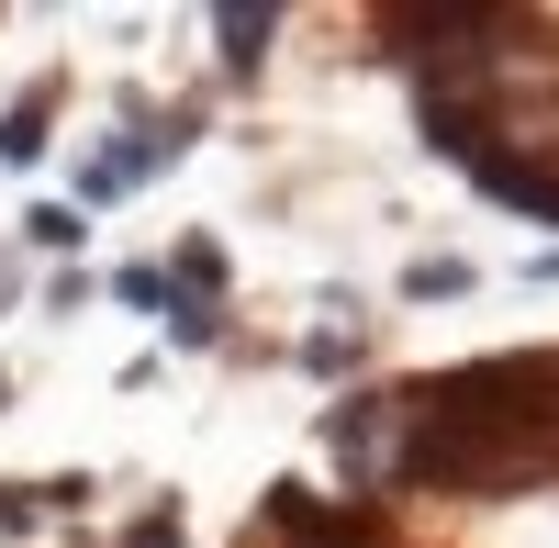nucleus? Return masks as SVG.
<instances>
[{"instance_id":"obj_5","label":"nucleus","mask_w":559,"mask_h":548,"mask_svg":"<svg viewBox=\"0 0 559 548\" xmlns=\"http://www.w3.org/2000/svg\"><path fill=\"white\" fill-rule=\"evenodd\" d=\"M471 291V258H414L403 269V302H459Z\"/></svg>"},{"instance_id":"obj_1","label":"nucleus","mask_w":559,"mask_h":548,"mask_svg":"<svg viewBox=\"0 0 559 548\" xmlns=\"http://www.w3.org/2000/svg\"><path fill=\"white\" fill-rule=\"evenodd\" d=\"M414 426H459V437H481L503 448V460H548V437H559V347H526V358H471V370H437V381H414Z\"/></svg>"},{"instance_id":"obj_4","label":"nucleus","mask_w":559,"mask_h":548,"mask_svg":"<svg viewBox=\"0 0 559 548\" xmlns=\"http://www.w3.org/2000/svg\"><path fill=\"white\" fill-rule=\"evenodd\" d=\"M269 34H280V12H224V68L258 79L269 68Z\"/></svg>"},{"instance_id":"obj_2","label":"nucleus","mask_w":559,"mask_h":548,"mask_svg":"<svg viewBox=\"0 0 559 548\" xmlns=\"http://www.w3.org/2000/svg\"><path fill=\"white\" fill-rule=\"evenodd\" d=\"M324 448H336L347 481H358L369 460H381V403H336V415H324Z\"/></svg>"},{"instance_id":"obj_8","label":"nucleus","mask_w":559,"mask_h":548,"mask_svg":"<svg viewBox=\"0 0 559 548\" xmlns=\"http://www.w3.org/2000/svg\"><path fill=\"white\" fill-rule=\"evenodd\" d=\"M23 302V258H0V313H12Z\"/></svg>"},{"instance_id":"obj_9","label":"nucleus","mask_w":559,"mask_h":548,"mask_svg":"<svg viewBox=\"0 0 559 548\" xmlns=\"http://www.w3.org/2000/svg\"><path fill=\"white\" fill-rule=\"evenodd\" d=\"M0 403H12V381H0Z\"/></svg>"},{"instance_id":"obj_7","label":"nucleus","mask_w":559,"mask_h":548,"mask_svg":"<svg viewBox=\"0 0 559 548\" xmlns=\"http://www.w3.org/2000/svg\"><path fill=\"white\" fill-rule=\"evenodd\" d=\"M123 548H191V526H179V504H168V515H134Z\"/></svg>"},{"instance_id":"obj_6","label":"nucleus","mask_w":559,"mask_h":548,"mask_svg":"<svg viewBox=\"0 0 559 548\" xmlns=\"http://www.w3.org/2000/svg\"><path fill=\"white\" fill-rule=\"evenodd\" d=\"M112 291H123L134 313H168V281H157V269H112Z\"/></svg>"},{"instance_id":"obj_3","label":"nucleus","mask_w":559,"mask_h":548,"mask_svg":"<svg viewBox=\"0 0 559 548\" xmlns=\"http://www.w3.org/2000/svg\"><path fill=\"white\" fill-rule=\"evenodd\" d=\"M45 112H57V90H23L12 123H0V168H34L45 157Z\"/></svg>"}]
</instances>
